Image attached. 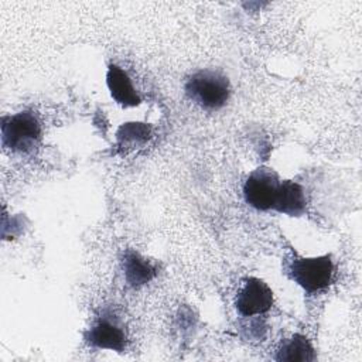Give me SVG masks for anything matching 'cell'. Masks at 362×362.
Returning a JSON list of instances; mask_svg holds the SVG:
<instances>
[{"label": "cell", "mask_w": 362, "mask_h": 362, "mask_svg": "<svg viewBox=\"0 0 362 362\" xmlns=\"http://www.w3.org/2000/svg\"><path fill=\"white\" fill-rule=\"evenodd\" d=\"M185 92L202 109L218 110L228 102L230 86L223 74L214 69H202L187 79Z\"/></svg>", "instance_id": "cell-1"}, {"label": "cell", "mask_w": 362, "mask_h": 362, "mask_svg": "<svg viewBox=\"0 0 362 362\" xmlns=\"http://www.w3.org/2000/svg\"><path fill=\"white\" fill-rule=\"evenodd\" d=\"M288 276L307 293H315L329 286L334 264L329 255L318 257L294 256L288 262Z\"/></svg>", "instance_id": "cell-2"}, {"label": "cell", "mask_w": 362, "mask_h": 362, "mask_svg": "<svg viewBox=\"0 0 362 362\" xmlns=\"http://www.w3.org/2000/svg\"><path fill=\"white\" fill-rule=\"evenodd\" d=\"M40 137L41 126L33 112H20L1 120L3 146L13 151H31L37 147Z\"/></svg>", "instance_id": "cell-3"}, {"label": "cell", "mask_w": 362, "mask_h": 362, "mask_svg": "<svg viewBox=\"0 0 362 362\" xmlns=\"http://www.w3.org/2000/svg\"><path fill=\"white\" fill-rule=\"evenodd\" d=\"M279 177L270 168H257L246 180L243 194L246 202L256 209H270L279 188Z\"/></svg>", "instance_id": "cell-4"}, {"label": "cell", "mask_w": 362, "mask_h": 362, "mask_svg": "<svg viewBox=\"0 0 362 362\" xmlns=\"http://www.w3.org/2000/svg\"><path fill=\"white\" fill-rule=\"evenodd\" d=\"M235 304L242 315L252 317L263 314L273 305V291L263 280L249 277L239 290Z\"/></svg>", "instance_id": "cell-5"}, {"label": "cell", "mask_w": 362, "mask_h": 362, "mask_svg": "<svg viewBox=\"0 0 362 362\" xmlns=\"http://www.w3.org/2000/svg\"><path fill=\"white\" fill-rule=\"evenodd\" d=\"M86 339L90 345L103 349L123 351L126 344V335L123 329L109 318H100L86 334Z\"/></svg>", "instance_id": "cell-6"}, {"label": "cell", "mask_w": 362, "mask_h": 362, "mask_svg": "<svg viewBox=\"0 0 362 362\" xmlns=\"http://www.w3.org/2000/svg\"><path fill=\"white\" fill-rule=\"evenodd\" d=\"M305 204L307 201L303 187L294 181L287 180L280 181L272 209L290 216H300L305 211Z\"/></svg>", "instance_id": "cell-7"}, {"label": "cell", "mask_w": 362, "mask_h": 362, "mask_svg": "<svg viewBox=\"0 0 362 362\" xmlns=\"http://www.w3.org/2000/svg\"><path fill=\"white\" fill-rule=\"evenodd\" d=\"M107 88L112 98L122 106H137L140 103V96L136 93L130 78L127 74L117 65L110 64L106 75Z\"/></svg>", "instance_id": "cell-8"}, {"label": "cell", "mask_w": 362, "mask_h": 362, "mask_svg": "<svg viewBox=\"0 0 362 362\" xmlns=\"http://www.w3.org/2000/svg\"><path fill=\"white\" fill-rule=\"evenodd\" d=\"M277 361H287V362H307L314 359V349L310 341L301 335L294 334L291 338L281 342L277 351Z\"/></svg>", "instance_id": "cell-9"}, {"label": "cell", "mask_w": 362, "mask_h": 362, "mask_svg": "<svg viewBox=\"0 0 362 362\" xmlns=\"http://www.w3.org/2000/svg\"><path fill=\"white\" fill-rule=\"evenodd\" d=\"M123 267L126 280L132 286L144 284L150 281L156 274L154 266L136 252H127L124 255Z\"/></svg>", "instance_id": "cell-10"}]
</instances>
